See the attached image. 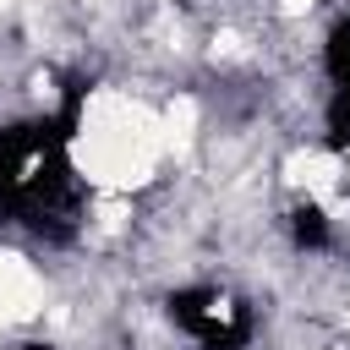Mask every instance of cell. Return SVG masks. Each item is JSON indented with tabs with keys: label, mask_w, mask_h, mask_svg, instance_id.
<instances>
[{
	"label": "cell",
	"mask_w": 350,
	"mask_h": 350,
	"mask_svg": "<svg viewBox=\"0 0 350 350\" xmlns=\"http://www.w3.org/2000/svg\"><path fill=\"white\" fill-rule=\"evenodd\" d=\"M284 186L290 191H306V202H334L345 191V159L323 142H306L284 159Z\"/></svg>",
	"instance_id": "3"
},
{
	"label": "cell",
	"mask_w": 350,
	"mask_h": 350,
	"mask_svg": "<svg viewBox=\"0 0 350 350\" xmlns=\"http://www.w3.org/2000/svg\"><path fill=\"white\" fill-rule=\"evenodd\" d=\"M49 306V284L38 262L16 246H0V328H27Z\"/></svg>",
	"instance_id": "2"
},
{
	"label": "cell",
	"mask_w": 350,
	"mask_h": 350,
	"mask_svg": "<svg viewBox=\"0 0 350 350\" xmlns=\"http://www.w3.org/2000/svg\"><path fill=\"white\" fill-rule=\"evenodd\" d=\"M323 0H273V11L284 16V22H301V16H312Z\"/></svg>",
	"instance_id": "5"
},
{
	"label": "cell",
	"mask_w": 350,
	"mask_h": 350,
	"mask_svg": "<svg viewBox=\"0 0 350 350\" xmlns=\"http://www.w3.org/2000/svg\"><path fill=\"white\" fill-rule=\"evenodd\" d=\"M159 131H164V159H186L202 142V104L191 93H175L159 109Z\"/></svg>",
	"instance_id": "4"
},
{
	"label": "cell",
	"mask_w": 350,
	"mask_h": 350,
	"mask_svg": "<svg viewBox=\"0 0 350 350\" xmlns=\"http://www.w3.org/2000/svg\"><path fill=\"white\" fill-rule=\"evenodd\" d=\"M5 11H11V0H0V16H5Z\"/></svg>",
	"instance_id": "6"
},
{
	"label": "cell",
	"mask_w": 350,
	"mask_h": 350,
	"mask_svg": "<svg viewBox=\"0 0 350 350\" xmlns=\"http://www.w3.org/2000/svg\"><path fill=\"white\" fill-rule=\"evenodd\" d=\"M66 159H71V175H82L104 197L148 191L164 164L159 109L120 93V88H93L77 109V131L66 142Z\"/></svg>",
	"instance_id": "1"
}]
</instances>
